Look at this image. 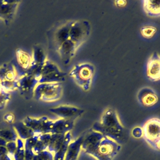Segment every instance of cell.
<instances>
[{"instance_id":"6da1fadb","label":"cell","mask_w":160,"mask_h":160,"mask_svg":"<svg viewBox=\"0 0 160 160\" xmlns=\"http://www.w3.org/2000/svg\"><path fill=\"white\" fill-rule=\"evenodd\" d=\"M92 129L116 141L122 138L124 131L118 114L112 108H107L104 110L100 121L95 122Z\"/></svg>"},{"instance_id":"7a4b0ae2","label":"cell","mask_w":160,"mask_h":160,"mask_svg":"<svg viewBox=\"0 0 160 160\" xmlns=\"http://www.w3.org/2000/svg\"><path fill=\"white\" fill-rule=\"evenodd\" d=\"M94 73V66L89 62H84L76 64L69 72V76L78 86L88 91L91 88Z\"/></svg>"},{"instance_id":"3957f363","label":"cell","mask_w":160,"mask_h":160,"mask_svg":"<svg viewBox=\"0 0 160 160\" xmlns=\"http://www.w3.org/2000/svg\"><path fill=\"white\" fill-rule=\"evenodd\" d=\"M62 94L61 82L38 83L34 89L33 97L38 101L49 102L59 100Z\"/></svg>"},{"instance_id":"277c9868","label":"cell","mask_w":160,"mask_h":160,"mask_svg":"<svg viewBox=\"0 0 160 160\" xmlns=\"http://www.w3.org/2000/svg\"><path fill=\"white\" fill-rule=\"evenodd\" d=\"M120 149L121 146L117 141L105 136L91 156L96 160H112Z\"/></svg>"},{"instance_id":"5b68a950","label":"cell","mask_w":160,"mask_h":160,"mask_svg":"<svg viewBox=\"0 0 160 160\" xmlns=\"http://www.w3.org/2000/svg\"><path fill=\"white\" fill-rule=\"evenodd\" d=\"M91 32V26L86 20L74 21L69 31V39L78 48L88 38Z\"/></svg>"},{"instance_id":"8992f818","label":"cell","mask_w":160,"mask_h":160,"mask_svg":"<svg viewBox=\"0 0 160 160\" xmlns=\"http://www.w3.org/2000/svg\"><path fill=\"white\" fill-rule=\"evenodd\" d=\"M74 21H68L56 27L50 33L49 46L56 51L59 47L68 39H69V31Z\"/></svg>"},{"instance_id":"52a82bcc","label":"cell","mask_w":160,"mask_h":160,"mask_svg":"<svg viewBox=\"0 0 160 160\" xmlns=\"http://www.w3.org/2000/svg\"><path fill=\"white\" fill-rule=\"evenodd\" d=\"M142 138L151 147L160 140V119L153 118L148 120L142 128Z\"/></svg>"},{"instance_id":"ba28073f","label":"cell","mask_w":160,"mask_h":160,"mask_svg":"<svg viewBox=\"0 0 160 160\" xmlns=\"http://www.w3.org/2000/svg\"><path fill=\"white\" fill-rule=\"evenodd\" d=\"M23 122L31 128L36 135L45 133H51L54 121L46 116L34 118L27 116L23 119Z\"/></svg>"},{"instance_id":"9c48e42d","label":"cell","mask_w":160,"mask_h":160,"mask_svg":"<svg viewBox=\"0 0 160 160\" xmlns=\"http://www.w3.org/2000/svg\"><path fill=\"white\" fill-rule=\"evenodd\" d=\"M104 136L101 132L96 131L92 129L89 130L87 133L84 134L82 144V150L86 154L91 156Z\"/></svg>"},{"instance_id":"30bf717a","label":"cell","mask_w":160,"mask_h":160,"mask_svg":"<svg viewBox=\"0 0 160 160\" xmlns=\"http://www.w3.org/2000/svg\"><path fill=\"white\" fill-rule=\"evenodd\" d=\"M18 80V89L20 94L26 99H29L33 97L34 91L36 86L38 85V79L30 75H25Z\"/></svg>"},{"instance_id":"8fae6325","label":"cell","mask_w":160,"mask_h":160,"mask_svg":"<svg viewBox=\"0 0 160 160\" xmlns=\"http://www.w3.org/2000/svg\"><path fill=\"white\" fill-rule=\"evenodd\" d=\"M49 111L59 118L74 121L80 117L84 112V110L78 107L69 105H61L58 107L49 109Z\"/></svg>"},{"instance_id":"7c38bea8","label":"cell","mask_w":160,"mask_h":160,"mask_svg":"<svg viewBox=\"0 0 160 160\" xmlns=\"http://www.w3.org/2000/svg\"><path fill=\"white\" fill-rule=\"evenodd\" d=\"M146 75L152 82L160 80V54L153 52L149 58L146 66Z\"/></svg>"},{"instance_id":"4fadbf2b","label":"cell","mask_w":160,"mask_h":160,"mask_svg":"<svg viewBox=\"0 0 160 160\" xmlns=\"http://www.w3.org/2000/svg\"><path fill=\"white\" fill-rule=\"evenodd\" d=\"M78 47L70 39L66 41L58 49L57 52L59 54L62 62L66 65L70 62L74 56Z\"/></svg>"},{"instance_id":"5bb4252c","label":"cell","mask_w":160,"mask_h":160,"mask_svg":"<svg viewBox=\"0 0 160 160\" xmlns=\"http://www.w3.org/2000/svg\"><path fill=\"white\" fill-rule=\"evenodd\" d=\"M19 1H4L0 6V19L7 25L13 19Z\"/></svg>"},{"instance_id":"9a60e30c","label":"cell","mask_w":160,"mask_h":160,"mask_svg":"<svg viewBox=\"0 0 160 160\" xmlns=\"http://www.w3.org/2000/svg\"><path fill=\"white\" fill-rule=\"evenodd\" d=\"M137 97L138 101L146 107H150L156 104L159 99L156 92L148 87L141 88L138 91Z\"/></svg>"},{"instance_id":"2e32d148","label":"cell","mask_w":160,"mask_h":160,"mask_svg":"<svg viewBox=\"0 0 160 160\" xmlns=\"http://www.w3.org/2000/svg\"><path fill=\"white\" fill-rule=\"evenodd\" d=\"M84 137V134L81 135L76 139L69 143L64 160H78L79 153L82 150V144Z\"/></svg>"},{"instance_id":"e0dca14e","label":"cell","mask_w":160,"mask_h":160,"mask_svg":"<svg viewBox=\"0 0 160 160\" xmlns=\"http://www.w3.org/2000/svg\"><path fill=\"white\" fill-rule=\"evenodd\" d=\"M74 121L59 118L54 121L51 134H65L73 128Z\"/></svg>"},{"instance_id":"ac0fdd59","label":"cell","mask_w":160,"mask_h":160,"mask_svg":"<svg viewBox=\"0 0 160 160\" xmlns=\"http://www.w3.org/2000/svg\"><path fill=\"white\" fill-rule=\"evenodd\" d=\"M142 6L144 12L148 16L160 17V0H144Z\"/></svg>"},{"instance_id":"d6986e66","label":"cell","mask_w":160,"mask_h":160,"mask_svg":"<svg viewBox=\"0 0 160 160\" xmlns=\"http://www.w3.org/2000/svg\"><path fill=\"white\" fill-rule=\"evenodd\" d=\"M12 126L15 129L18 138L25 141L35 135L34 132L29 127H28L23 121H17L12 124Z\"/></svg>"},{"instance_id":"ffe728a7","label":"cell","mask_w":160,"mask_h":160,"mask_svg":"<svg viewBox=\"0 0 160 160\" xmlns=\"http://www.w3.org/2000/svg\"><path fill=\"white\" fill-rule=\"evenodd\" d=\"M17 79L15 68L12 62L3 64L0 66V81Z\"/></svg>"},{"instance_id":"44dd1931","label":"cell","mask_w":160,"mask_h":160,"mask_svg":"<svg viewBox=\"0 0 160 160\" xmlns=\"http://www.w3.org/2000/svg\"><path fill=\"white\" fill-rule=\"evenodd\" d=\"M66 74L61 70L57 72H52L47 75L41 76L38 79L39 83H53L62 82L65 81Z\"/></svg>"},{"instance_id":"7402d4cb","label":"cell","mask_w":160,"mask_h":160,"mask_svg":"<svg viewBox=\"0 0 160 160\" xmlns=\"http://www.w3.org/2000/svg\"><path fill=\"white\" fill-rule=\"evenodd\" d=\"M16 58L17 64L24 70L26 71L31 66L32 58L26 51L18 49L16 51Z\"/></svg>"},{"instance_id":"603a6c76","label":"cell","mask_w":160,"mask_h":160,"mask_svg":"<svg viewBox=\"0 0 160 160\" xmlns=\"http://www.w3.org/2000/svg\"><path fill=\"white\" fill-rule=\"evenodd\" d=\"M51 137V133L41 134L39 136V138L32 148V151L35 154H38L43 151L47 150Z\"/></svg>"},{"instance_id":"cb8c5ba5","label":"cell","mask_w":160,"mask_h":160,"mask_svg":"<svg viewBox=\"0 0 160 160\" xmlns=\"http://www.w3.org/2000/svg\"><path fill=\"white\" fill-rule=\"evenodd\" d=\"M65 134H51V137L47 150L52 154H55L61 148L64 141Z\"/></svg>"},{"instance_id":"d4e9b609","label":"cell","mask_w":160,"mask_h":160,"mask_svg":"<svg viewBox=\"0 0 160 160\" xmlns=\"http://www.w3.org/2000/svg\"><path fill=\"white\" fill-rule=\"evenodd\" d=\"M71 139L72 136L71 132H67L65 134L64 139L61 148L55 154H54V160H64L68 146L69 143L72 141Z\"/></svg>"},{"instance_id":"484cf974","label":"cell","mask_w":160,"mask_h":160,"mask_svg":"<svg viewBox=\"0 0 160 160\" xmlns=\"http://www.w3.org/2000/svg\"><path fill=\"white\" fill-rule=\"evenodd\" d=\"M40 135V134H39ZM39 135H35L24 141V160H32L35 154L32 151V148L39 138Z\"/></svg>"},{"instance_id":"4316f807","label":"cell","mask_w":160,"mask_h":160,"mask_svg":"<svg viewBox=\"0 0 160 160\" xmlns=\"http://www.w3.org/2000/svg\"><path fill=\"white\" fill-rule=\"evenodd\" d=\"M46 60V56L42 48L39 46H34L33 48L31 64L42 65Z\"/></svg>"},{"instance_id":"83f0119b","label":"cell","mask_w":160,"mask_h":160,"mask_svg":"<svg viewBox=\"0 0 160 160\" xmlns=\"http://www.w3.org/2000/svg\"><path fill=\"white\" fill-rule=\"evenodd\" d=\"M0 138H2L7 142L16 141L18 138V134L13 126L0 128Z\"/></svg>"},{"instance_id":"f1b7e54d","label":"cell","mask_w":160,"mask_h":160,"mask_svg":"<svg viewBox=\"0 0 160 160\" xmlns=\"http://www.w3.org/2000/svg\"><path fill=\"white\" fill-rule=\"evenodd\" d=\"M17 148L15 153L13 156L14 160H24V141L20 138H18L16 140Z\"/></svg>"},{"instance_id":"f546056e","label":"cell","mask_w":160,"mask_h":160,"mask_svg":"<svg viewBox=\"0 0 160 160\" xmlns=\"http://www.w3.org/2000/svg\"><path fill=\"white\" fill-rule=\"evenodd\" d=\"M59 71H60V69L56 64L49 60H46L42 65L41 76L47 75L50 73L57 72Z\"/></svg>"},{"instance_id":"4dcf8cb0","label":"cell","mask_w":160,"mask_h":160,"mask_svg":"<svg viewBox=\"0 0 160 160\" xmlns=\"http://www.w3.org/2000/svg\"><path fill=\"white\" fill-rule=\"evenodd\" d=\"M11 99L10 92L6 91L2 87L0 81V109H4Z\"/></svg>"},{"instance_id":"1f68e13d","label":"cell","mask_w":160,"mask_h":160,"mask_svg":"<svg viewBox=\"0 0 160 160\" xmlns=\"http://www.w3.org/2000/svg\"><path fill=\"white\" fill-rule=\"evenodd\" d=\"M1 84L2 88L8 92L18 89V84L17 79L14 81H1Z\"/></svg>"},{"instance_id":"d6a6232c","label":"cell","mask_w":160,"mask_h":160,"mask_svg":"<svg viewBox=\"0 0 160 160\" xmlns=\"http://www.w3.org/2000/svg\"><path fill=\"white\" fill-rule=\"evenodd\" d=\"M140 31L141 35L144 38L149 39L155 34L157 31V29L152 26H144L141 28Z\"/></svg>"},{"instance_id":"836d02e7","label":"cell","mask_w":160,"mask_h":160,"mask_svg":"<svg viewBox=\"0 0 160 160\" xmlns=\"http://www.w3.org/2000/svg\"><path fill=\"white\" fill-rule=\"evenodd\" d=\"M36 155L40 160H54V154L48 150L43 151Z\"/></svg>"},{"instance_id":"e575fe53","label":"cell","mask_w":160,"mask_h":160,"mask_svg":"<svg viewBox=\"0 0 160 160\" xmlns=\"http://www.w3.org/2000/svg\"><path fill=\"white\" fill-rule=\"evenodd\" d=\"M6 148L8 151V154L11 156L13 158V156L15 153V151L16 150L17 148V144L16 141H10L8 142L6 146Z\"/></svg>"},{"instance_id":"d590c367","label":"cell","mask_w":160,"mask_h":160,"mask_svg":"<svg viewBox=\"0 0 160 160\" xmlns=\"http://www.w3.org/2000/svg\"><path fill=\"white\" fill-rule=\"evenodd\" d=\"M132 136L135 138H141L142 137V130L140 127H136L132 131Z\"/></svg>"},{"instance_id":"8d00e7d4","label":"cell","mask_w":160,"mask_h":160,"mask_svg":"<svg viewBox=\"0 0 160 160\" xmlns=\"http://www.w3.org/2000/svg\"><path fill=\"white\" fill-rule=\"evenodd\" d=\"M4 121L9 124H11L14 121V116L11 113H7L4 116Z\"/></svg>"},{"instance_id":"74e56055","label":"cell","mask_w":160,"mask_h":160,"mask_svg":"<svg viewBox=\"0 0 160 160\" xmlns=\"http://www.w3.org/2000/svg\"><path fill=\"white\" fill-rule=\"evenodd\" d=\"M0 160H14V159L12 157H11L7 153L6 154L0 156Z\"/></svg>"},{"instance_id":"f35d334b","label":"cell","mask_w":160,"mask_h":160,"mask_svg":"<svg viewBox=\"0 0 160 160\" xmlns=\"http://www.w3.org/2000/svg\"><path fill=\"white\" fill-rule=\"evenodd\" d=\"M114 3L116 6L122 7V6H124L126 4L127 2L126 1H114Z\"/></svg>"},{"instance_id":"ab89813d","label":"cell","mask_w":160,"mask_h":160,"mask_svg":"<svg viewBox=\"0 0 160 160\" xmlns=\"http://www.w3.org/2000/svg\"><path fill=\"white\" fill-rule=\"evenodd\" d=\"M8 153L7 149L5 146H0V156L6 154Z\"/></svg>"},{"instance_id":"60d3db41","label":"cell","mask_w":160,"mask_h":160,"mask_svg":"<svg viewBox=\"0 0 160 160\" xmlns=\"http://www.w3.org/2000/svg\"><path fill=\"white\" fill-rule=\"evenodd\" d=\"M7 142H8L6 140L2 139V138H0V146H5L6 147Z\"/></svg>"},{"instance_id":"b9f144b4","label":"cell","mask_w":160,"mask_h":160,"mask_svg":"<svg viewBox=\"0 0 160 160\" xmlns=\"http://www.w3.org/2000/svg\"><path fill=\"white\" fill-rule=\"evenodd\" d=\"M155 149H157V150H160V140L158 141L154 145V148Z\"/></svg>"},{"instance_id":"7bdbcfd3","label":"cell","mask_w":160,"mask_h":160,"mask_svg":"<svg viewBox=\"0 0 160 160\" xmlns=\"http://www.w3.org/2000/svg\"><path fill=\"white\" fill-rule=\"evenodd\" d=\"M32 160H40L39 159V158L38 157V156L36 155V154H35V156H34V158H33V159Z\"/></svg>"},{"instance_id":"ee69618b","label":"cell","mask_w":160,"mask_h":160,"mask_svg":"<svg viewBox=\"0 0 160 160\" xmlns=\"http://www.w3.org/2000/svg\"><path fill=\"white\" fill-rule=\"evenodd\" d=\"M4 1H0V6L2 5V4L4 3Z\"/></svg>"}]
</instances>
